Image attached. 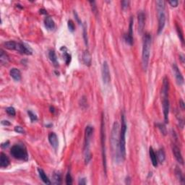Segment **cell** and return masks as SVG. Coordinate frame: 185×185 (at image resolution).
I'll return each mask as SVG.
<instances>
[{
    "label": "cell",
    "mask_w": 185,
    "mask_h": 185,
    "mask_svg": "<svg viewBox=\"0 0 185 185\" xmlns=\"http://www.w3.org/2000/svg\"><path fill=\"white\" fill-rule=\"evenodd\" d=\"M176 31H177L178 35H179V39L181 40L182 44H184V35H183V32L182 31V28H181L180 25H178L177 23H176Z\"/></svg>",
    "instance_id": "obj_29"
},
{
    "label": "cell",
    "mask_w": 185,
    "mask_h": 185,
    "mask_svg": "<svg viewBox=\"0 0 185 185\" xmlns=\"http://www.w3.org/2000/svg\"><path fill=\"white\" fill-rule=\"evenodd\" d=\"M149 155H150V158L151 160V163L153 164V166L154 167H157L158 164L157 156H156V153H155L154 150H153V148L152 147H150V148H149Z\"/></svg>",
    "instance_id": "obj_20"
},
{
    "label": "cell",
    "mask_w": 185,
    "mask_h": 185,
    "mask_svg": "<svg viewBox=\"0 0 185 185\" xmlns=\"http://www.w3.org/2000/svg\"><path fill=\"white\" fill-rule=\"evenodd\" d=\"M179 105H180L181 108H182V109L184 110V107H185V104H184V101L182 100V99L179 101Z\"/></svg>",
    "instance_id": "obj_46"
},
{
    "label": "cell",
    "mask_w": 185,
    "mask_h": 185,
    "mask_svg": "<svg viewBox=\"0 0 185 185\" xmlns=\"http://www.w3.org/2000/svg\"><path fill=\"white\" fill-rule=\"evenodd\" d=\"M38 174H39L40 178H41V179L42 180V182H44V184H52L50 179H49V177L46 176V173L44 172V171L43 170V169H40L39 168V169H38Z\"/></svg>",
    "instance_id": "obj_22"
},
{
    "label": "cell",
    "mask_w": 185,
    "mask_h": 185,
    "mask_svg": "<svg viewBox=\"0 0 185 185\" xmlns=\"http://www.w3.org/2000/svg\"><path fill=\"white\" fill-rule=\"evenodd\" d=\"M82 62H83L84 65H86L87 67H90L92 64V57H91V54L88 50H85L82 53Z\"/></svg>",
    "instance_id": "obj_15"
},
{
    "label": "cell",
    "mask_w": 185,
    "mask_h": 185,
    "mask_svg": "<svg viewBox=\"0 0 185 185\" xmlns=\"http://www.w3.org/2000/svg\"><path fill=\"white\" fill-rule=\"evenodd\" d=\"M121 122H122V125H121V130L119 133V151H120V156L122 161H124L126 158V132L127 129L126 119L124 114H122Z\"/></svg>",
    "instance_id": "obj_3"
},
{
    "label": "cell",
    "mask_w": 185,
    "mask_h": 185,
    "mask_svg": "<svg viewBox=\"0 0 185 185\" xmlns=\"http://www.w3.org/2000/svg\"><path fill=\"white\" fill-rule=\"evenodd\" d=\"M133 23H134L133 17H131L130 21H129V33H128V35H130L131 37H133L132 36V35H133Z\"/></svg>",
    "instance_id": "obj_32"
},
{
    "label": "cell",
    "mask_w": 185,
    "mask_h": 185,
    "mask_svg": "<svg viewBox=\"0 0 185 185\" xmlns=\"http://www.w3.org/2000/svg\"><path fill=\"white\" fill-rule=\"evenodd\" d=\"M65 182H66V184L67 185H71L72 184V182H73V180H72V175L69 172H68L66 175V178H65Z\"/></svg>",
    "instance_id": "obj_36"
},
{
    "label": "cell",
    "mask_w": 185,
    "mask_h": 185,
    "mask_svg": "<svg viewBox=\"0 0 185 185\" xmlns=\"http://www.w3.org/2000/svg\"><path fill=\"white\" fill-rule=\"evenodd\" d=\"M82 28H83V32H82V34H83V38L84 41H85V45H88V33H87V28L85 24H83L82 25Z\"/></svg>",
    "instance_id": "obj_31"
},
{
    "label": "cell",
    "mask_w": 185,
    "mask_h": 185,
    "mask_svg": "<svg viewBox=\"0 0 185 185\" xmlns=\"http://www.w3.org/2000/svg\"><path fill=\"white\" fill-rule=\"evenodd\" d=\"M53 184H62V176L60 173L55 171L53 174Z\"/></svg>",
    "instance_id": "obj_26"
},
{
    "label": "cell",
    "mask_w": 185,
    "mask_h": 185,
    "mask_svg": "<svg viewBox=\"0 0 185 185\" xmlns=\"http://www.w3.org/2000/svg\"><path fill=\"white\" fill-rule=\"evenodd\" d=\"M169 82L167 78H164L163 81V87H162L161 93L163 97H169Z\"/></svg>",
    "instance_id": "obj_19"
},
{
    "label": "cell",
    "mask_w": 185,
    "mask_h": 185,
    "mask_svg": "<svg viewBox=\"0 0 185 185\" xmlns=\"http://www.w3.org/2000/svg\"><path fill=\"white\" fill-rule=\"evenodd\" d=\"M93 127L88 125L85 129V144H84V159L85 164H88L92 158L90 150V143L92 135L93 134Z\"/></svg>",
    "instance_id": "obj_5"
},
{
    "label": "cell",
    "mask_w": 185,
    "mask_h": 185,
    "mask_svg": "<svg viewBox=\"0 0 185 185\" xmlns=\"http://www.w3.org/2000/svg\"><path fill=\"white\" fill-rule=\"evenodd\" d=\"M138 20V31L140 34L143 33L144 30L145 25H146V15L143 11L138 12L137 15Z\"/></svg>",
    "instance_id": "obj_12"
},
{
    "label": "cell",
    "mask_w": 185,
    "mask_h": 185,
    "mask_svg": "<svg viewBox=\"0 0 185 185\" xmlns=\"http://www.w3.org/2000/svg\"><path fill=\"white\" fill-rule=\"evenodd\" d=\"M124 40L125 43L129 46H132L133 44V37H131L130 35H128V33H126L124 35Z\"/></svg>",
    "instance_id": "obj_28"
},
{
    "label": "cell",
    "mask_w": 185,
    "mask_h": 185,
    "mask_svg": "<svg viewBox=\"0 0 185 185\" xmlns=\"http://www.w3.org/2000/svg\"><path fill=\"white\" fill-rule=\"evenodd\" d=\"M10 75L12 77V79L15 81H20L22 78L21 72L20 69H17V68H12L10 71Z\"/></svg>",
    "instance_id": "obj_18"
},
{
    "label": "cell",
    "mask_w": 185,
    "mask_h": 185,
    "mask_svg": "<svg viewBox=\"0 0 185 185\" xmlns=\"http://www.w3.org/2000/svg\"><path fill=\"white\" fill-rule=\"evenodd\" d=\"M40 13L45 14V15H46V14H47V12H46V10H45L44 9H41L40 10Z\"/></svg>",
    "instance_id": "obj_47"
},
{
    "label": "cell",
    "mask_w": 185,
    "mask_h": 185,
    "mask_svg": "<svg viewBox=\"0 0 185 185\" xmlns=\"http://www.w3.org/2000/svg\"><path fill=\"white\" fill-rule=\"evenodd\" d=\"M6 112L7 113V114H9L11 116H15L16 114V112H15V108L12 106H10L6 109Z\"/></svg>",
    "instance_id": "obj_34"
},
{
    "label": "cell",
    "mask_w": 185,
    "mask_h": 185,
    "mask_svg": "<svg viewBox=\"0 0 185 185\" xmlns=\"http://www.w3.org/2000/svg\"><path fill=\"white\" fill-rule=\"evenodd\" d=\"M102 79H103V84L105 85H108L111 81V75H110V70H109V67L108 65L107 62L104 61L102 65Z\"/></svg>",
    "instance_id": "obj_9"
},
{
    "label": "cell",
    "mask_w": 185,
    "mask_h": 185,
    "mask_svg": "<svg viewBox=\"0 0 185 185\" xmlns=\"http://www.w3.org/2000/svg\"><path fill=\"white\" fill-rule=\"evenodd\" d=\"M129 3H130V2H129V1H127V0H124V1H122V2H121V5H122V10H125L127 9V8L129 7Z\"/></svg>",
    "instance_id": "obj_38"
},
{
    "label": "cell",
    "mask_w": 185,
    "mask_h": 185,
    "mask_svg": "<svg viewBox=\"0 0 185 185\" xmlns=\"http://www.w3.org/2000/svg\"><path fill=\"white\" fill-rule=\"evenodd\" d=\"M28 116H29V118L31 119V121L32 122H35V121H37V119H38V117H37L36 114H34L32 111H28Z\"/></svg>",
    "instance_id": "obj_35"
},
{
    "label": "cell",
    "mask_w": 185,
    "mask_h": 185,
    "mask_svg": "<svg viewBox=\"0 0 185 185\" xmlns=\"http://www.w3.org/2000/svg\"><path fill=\"white\" fill-rule=\"evenodd\" d=\"M10 163L9 157L7 156L5 153H0V167L1 168H7Z\"/></svg>",
    "instance_id": "obj_16"
},
{
    "label": "cell",
    "mask_w": 185,
    "mask_h": 185,
    "mask_svg": "<svg viewBox=\"0 0 185 185\" xmlns=\"http://www.w3.org/2000/svg\"><path fill=\"white\" fill-rule=\"evenodd\" d=\"M169 3L171 6L173 7H177L178 5H179V2L176 1V0H171V1H169Z\"/></svg>",
    "instance_id": "obj_41"
},
{
    "label": "cell",
    "mask_w": 185,
    "mask_h": 185,
    "mask_svg": "<svg viewBox=\"0 0 185 185\" xmlns=\"http://www.w3.org/2000/svg\"><path fill=\"white\" fill-rule=\"evenodd\" d=\"M90 4L91 5V8H92V12L94 14H97V7H96V2H94V1H90Z\"/></svg>",
    "instance_id": "obj_39"
},
{
    "label": "cell",
    "mask_w": 185,
    "mask_h": 185,
    "mask_svg": "<svg viewBox=\"0 0 185 185\" xmlns=\"http://www.w3.org/2000/svg\"><path fill=\"white\" fill-rule=\"evenodd\" d=\"M63 57L65 59V62L66 63L67 65H69L71 62V59H72V56L69 54V53H67V52L64 51L63 52Z\"/></svg>",
    "instance_id": "obj_27"
},
{
    "label": "cell",
    "mask_w": 185,
    "mask_h": 185,
    "mask_svg": "<svg viewBox=\"0 0 185 185\" xmlns=\"http://www.w3.org/2000/svg\"><path fill=\"white\" fill-rule=\"evenodd\" d=\"M14 129H15V132H18V133H20V134H25V129H24L23 128H22V127H20V126H16Z\"/></svg>",
    "instance_id": "obj_40"
},
{
    "label": "cell",
    "mask_w": 185,
    "mask_h": 185,
    "mask_svg": "<svg viewBox=\"0 0 185 185\" xmlns=\"http://www.w3.org/2000/svg\"><path fill=\"white\" fill-rule=\"evenodd\" d=\"M4 46L6 49L9 50L16 51L19 53L22 54L26 55H31L33 54V50L31 48V46L27 44H23V43L16 42L14 41H7L4 44Z\"/></svg>",
    "instance_id": "obj_4"
},
{
    "label": "cell",
    "mask_w": 185,
    "mask_h": 185,
    "mask_svg": "<svg viewBox=\"0 0 185 185\" xmlns=\"http://www.w3.org/2000/svg\"><path fill=\"white\" fill-rule=\"evenodd\" d=\"M9 145H10V142L9 141H7V142H5V143H2V148H7L8 146H9Z\"/></svg>",
    "instance_id": "obj_45"
},
{
    "label": "cell",
    "mask_w": 185,
    "mask_h": 185,
    "mask_svg": "<svg viewBox=\"0 0 185 185\" xmlns=\"http://www.w3.org/2000/svg\"><path fill=\"white\" fill-rule=\"evenodd\" d=\"M172 70H173L175 79H176V82H177L178 85H183L184 81V77L183 75H182L181 71L179 70L178 66L175 63H173V65H172Z\"/></svg>",
    "instance_id": "obj_10"
},
{
    "label": "cell",
    "mask_w": 185,
    "mask_h": 185,
    "mask_svg": "<svg viewBox=\"0 0 185 185\" xmlns=\"http://www.w3.org/2000/svg\"><path fill=\"white\" fill-rule=\"evenodd\" d=\"M151 39V35L149 33H146L143 37V52H142V65L145 71L147 70L149 60H150Z\"/></svg>",
    "instance_id": "obj_2"
},
{
    "label": "cell",
    "mask_w": 185,
    "mask_h": 185,
    "mask_svg": "<svg viewBox=\"0 0 185 185\" xmlns=\"http://www.w3.org/2000/svg\"><path fill=\"white\" fill-rule=\"evenodd\" d=\"M87 182H86V179H85V178H82V179H80L79 180V182H78V184H81V185H85L86 184Z\"/></svg>",
    "instance_id": "obj_42"
},
{
    "label": "cell",
    "mask_w": 185,
    "mask_h": 185,
    "mask_svg": "<svg viewBox=\"0 0 185 185\" xmlns=\"http://www.w3.org/2000/svg\"><path fill=\"white\" fill-rule=\"evenodd\" d=\"M179 58H180V59H182V63H184V56H182V55H180V56H179Z\"/></svg>",
    "instance_id": "obj_49"
},
{
    "label": "cell",
    "mask_w": 185,
    "mask_h": 185,
    "mask_svg": "<svg viewBox=\"0 0 185 185\" xmlns=\"http://www.w3.org/2000/svg\"><path fill=\"white\" fill-rule=\"evenodd\" d=\"M163 116H164V122L165 124L169 123V109H170V104H169V97H163Z\"/></svg>",
    "instance_id": "obj_11"
},
{
    "label": "cell",
    "mask_w": 185,
    "mask_h": 185,
    "mask_svg": "<svg viewBox=\"0 0 185 185\" xmlns=\"http://www.w3.org/2000/svg\"><path fill=\"white\" fill-rule=\"evenodd\" d=\"M74 15H75V17L76 18V20H77V21H78V23H79L80 25V24L82 23V22H81L80 20L79 16H78V13L76 12V11H74Z\"/></svg>",
    "instance_id": "obj_43"
},
{
    "label": "cell",
    "mask_w": 185,
    "mask_h": 185,
    "mask_svg": "<svg viewBox=\"0 0 185 185\" xmlns=\"http://www.w3.org/2000/svg\"><path fill=\"white\" fill-rule=\"evenodd\" d=\"M49 59L51 60V62H52L54 65L55 67H58L59 66V62H58L57 59V56H56V53L54 50H50L49 52Z\"/></svg>",
    "instance_id": "obj_23"
},
{
    "label": "cell",
    "mask_w": 185,
    "mask_h": 185,
    "mask_svg": "<svg viewBox=\"0 0 185 185\" xmlns=\"http://www.w3.org/2000/svg\"><path fill=\"white\" fill-rule=\"evenodd\" d=\"M80 105L82 109H85L88 107V101H87V99L85 96H82L81 98L80 101Z\"/></svg>",
    "instance_id": "obj_33"
},
{
    "label": "cell",
    "mask_w": 185,
    "mask_h": 185,
    "mask_svg": "<svg viewBox=\"0 0 185 185\" xmlns=\"http://www.w3.org/2000/svg\"><path fill=\"white\" fill-rule=\"evenodd\" d=\"M9 61L10 58L8 55L2 49H1L0 50V62H1L2 65H6L9 62Z\"/></svg>",
    "instance_id": "obj_24"
},
{
    "label": "cell",
    "mask_w": 185,
    "mask_h": 185,
    "mask_svg": "<svg viewBox=\"0 0 185 185\" xmlns=\"http://www.w3.org/2000/svg\"><path fill=\"white\" fill-rule=\"evenodd\" d=\"M101 141L102 149V159H103V166L104 173H107V165H106V133H105V122L103 114L101 117Z\"/></svg>",
    "instance_id": "obj_8"
},
{
    "label": "cell",
    "mask_w": 185,
    "mask_h": 185,
    "mask_svg": "<svg viewBox=\"0 0 185 185\" xmlns=\"http://www.w3.org/2000/svg\"><path fill=\"white\" fill-rule=\"evenodd\" d=\"M174 173H175V175H176V179L179 180V182H180L181 184H184L185 179H184V173H182V170H181L178 166H176V169H175Z\"/></svg>",
    "instance_id": "obj_21"
},
{
    "label": "cell",
    "mask_w": 185,
    "mask_h": 185,
    "mask_svg": "<svg viewBox=\"0 0 185 185\" xmlns=\"http://www.w3.org/2000/svg\"><path fill=\"white\" fill-rule=\"evenodd\" d=\"M156 126L158 127L159 130L161 131V132L163 135H166V134H167V130H166V127H165V125L163 124L158 123L156 124Z\"/></svg>",
    "instance_id": "obj_30"
},
{
    "label": "cell",
    "mask_w": 185,
    "mask_h": 185,
    "mask_svg": "<svg viewBox=\"0 0 185 185\" xmlns=\"http://www.w3.org/2000/svg\"><path fill=\"white\" fill-rule=\"evenodd\" d=\"M10 153L13 158L18 160L27 161L28 160V153L26 147L23 144H15L11 148Z\"/></svg>",
    "instance_id": "obj_7"
},
{
    "label": "cell",
    "mask_w": 185,
    "mask_h": 185,
    "mask_svg": "<svg viewBox=\"0 0 185 185\" xmlns=\"http://www.w3.org/2000/svg\"><path fill=\"white\" fill-rule=\"evenodd\" d=\"M1 123H2V124L5 125V126H10L11 124L10 122L7 120H2Z\"/></svg>",
    "instance_id": "obj_44"
},
{
    "label": "cell",
    "mask_w": 185,
    "mask_h": 185,
    "mask_svg": "<svg viewBox=\"0 0 185 185\" xmlns=\"http://www.w3.org/2000/svg\"><path fill=\"white\" fill-rule=\"evenodd\" d=\"M157 159L158 162H159L160 163H163V162L166 160V154H165V152L163 150V149L161 148L158 150L157 153Z\"/></svg>",
    "instance_id": "obj_25"
},
{
    "label": "cell",
    "mask_w": 185,
    "mask_h": 185,
    "mask_svg": "<svg viewBox=\"0 0 185 185\" xmlns=\"http://www.w3.org/2000/svg\"><path fill=\"white\" fill-rule=\"evenodd\" d=\"M67 26H68V28H69V31H70V32H74V31H75V23H74V22L72 20H68Z\"/></svg>",
    "instance_id": "obj_37"
},
{
    "label": "cell",
    "mask_w": 185,
    "mask_h": 185,
    "mask_svg": "<svg viewBox=\"0 0 185 185\" xmlns=\"http://www.w3.org/2000/svg\"><path fill=\"white\" fill-rule=\"evenodd\" d=\"M44 25H45L46 28L47 30H49V31H52V30L54 29L55 28L54 21L53 20V19H52L51 17H46L45 19H44Z\"/></svg>",
    "instance_id": "obj_17"
},
{
    "label": "cell",
    "mask_w": 185,
    "mask_h": 185,
    "mask_svg": "<svg viewBox=\"0 0 185 185\" xmlns=\"http://www.w3.org/2000/svg\"><path fill=\"white\" fill-rule=\"evenodd\" d=\"M156 8L158 11V33L160 34L163 31L166 25V2L163 0H158L156 2Z\"/></svg>",
    "instance_id": "obj_6"
},
{
    "label": "cell",
    "mask_w": 185,
    "mask_h": 185,
    "mask_svg": "<svg viewBox=\"0 0 185 185\" xmlns=\"http://www.w3.org/2000/svg\"><path fill=\"white\" fill-rule=\"evenodd\" d=\"M50 112H52V114H54L55 113V109L54 106H50Z\"/></svg>",
    "instance_id": "obj_48"
},
{
    "label": "cell",
    "mask_w": 185,
    "mask_h": 185,
    "mask_svg": "<svg viewBox=\"0 0 185 185\" xmlns=\"http://www.w3.org/2000/svg\"><path fill=\"white\" fill-rule=\"evenodd\" d=\"M111 147H112L113 157L116 163L122 161L119 151V124L118 122H114L111 134Z\"/></svg>",
    "instance_id": "obj_1"
},
{
    "label": "cell",
    "mask_w": 185,
    "mask_h": 185,
    "mask_svg": "<svg viewBox=\"0 0 185 185\" xmlns=\"http://www.w3.org/2000/svg\"><path fill=\"white\" fill-rule=\"evenodd\" d=\"M48 138H49V142L51 144V146H52V148L56 150L57 149L58 146H59V140H58L57 135H56V133L54 132H50L49 134V136H48Z\"/></svg>",
    "instance_id": "obj_14"
},
{
    "label": "cell",
    "mask_w": 185,
    "mask_h": 185,
    "mask_svg": "<svg viewBox=\"0 0 185 185\" xmlns=\"http://www.w3.org/2000/svg\"><path fill=\"white\" fill-rule=\"evenodd\" d=\"M172 151H173V154L176 160L179 162L180 164H184V159L183 156H182V153H181L180 148L176 146V144H173L172 146Z\"/></svg>",
    "instance_id": "obj_13"
}]
</instances>
